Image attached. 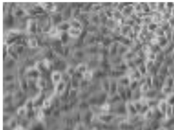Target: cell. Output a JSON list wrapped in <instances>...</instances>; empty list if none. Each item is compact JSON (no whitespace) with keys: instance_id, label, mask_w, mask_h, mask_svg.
<instances>
[{"instance_id":"6da1fadb","label":"cell","mask_w":174,"mask_h":130,"mask_svg":"<svg viewBox=\"0 0 174 130\" xmlns=\"http://www.w3.org/2000/svg\"><path fill=\"white\" fill-rule=\"evenodd\" d=\"M26 37L36 36L38 33V25L36 18H30L28 19L25 30Z\"/></svg>"},{"instance_id":"7a4b0ae2","label":"cell","mask_w":174,"mask_h":130,"mask_svg":"<svg viewBox=\"0 0 174 130\" xmlns=\"http://www.w3.org/2000/svg\"><path fill=\"white\" fill-rule=\"evenodd\" d=\"M18 61L8 56L3 60V72H17Z\"/></svg>"},{"instance_id":"3957f363","label":"cell","mask_w":174,"mask_h":130,"mask_svg":"<svg viewBox=\"0 0 174 130\" xmlns=\"http://www.w3.org/2000/svg\"><path fill=\"white\" fill-rule=\"evenodd\" d=\"M15 23V18L11 12L3 14V27L4 31L14 28Z\"/></svg>"},{"instance_id":"277c9868","label":"cell","mask_w":174,"mask_h":130,"mask_svg":"<svg viewBox=\"0 0 174 130\" xmlns=\"http://www.w3.org/2000/svg\"><path fill=\"white\" fill-rule=\"evenodd\" d=\"M71 57L74 60L78 63L85 62L88 56L85 52L84 48H78V49H73Z\"/></svg>"},{"instance_id":"5b68a950","label":"cell","mask_w":174,"mask_h":130,"mask_svg":"<svg viewBox=\"0 0 174 130\" xmlns=\"http://www.w3.org/2000/svg\"><path fill=\"white\" fill-rule=\"evenodd\" d=\"M70 82L66 83L63 81H61L60 82L58 83L55 86H54V94L56 95L60 96L61 95H63L66 91H67L68 89H70Z\"/></svg>"},{"instance_id":"8992f818","label":"cell","mask_w":174,"mask_h":130,"mask_svg":"<svg viewBox=\"0 0 174 130\" xmlns=\"http://www.w3.org/2000/svg\"><path fill=\"white\" fill-rule=\"evenodd\" d=\"M97 34L92 33H89L87 31V33L85 38L83 40V43L85 46H89V45H92L94 44H96L98 43L97 41Z\"/></svg>"},{"instance_id":"52a82bcc","label":"cell","mask_w":174,"mask_h":130,"mask_svg":"<svg viewBox=\"0 0 174 130\" xmlns=\"http://www.w3.org/2000/svg\"><path fill=\"white\" fill-rule=\"evenodd\" d=\"M40 75H41L40 73L36 70V69L34 66H31V67H29V68H27L26 69V72H25L24 73V76L27 79H37L40 76Z\"/></svg>"},{"instance_id":"ba28073f","label":"cell","mask_w":174,"mask_h":130,"mask_svg":"<svg viewBox=\"0 0 174 130\" xmlns=\"http://www.w3.org/2000/svg\"><path fill=\"white\" fill-rule=\"evenodd\" d=\"M49 18L52 26H57L64 21L62 14L60 12H54V13L49 14Z\"/></svg>"},{"instance_id":"9c48e42d","label":"cell","mask_w":174,"mask_h":130,"mask_svg":"<svg viewBox=\"0 0 174 130\" xmlns=\"http://www.w3.org/2000/svg\"><path fill=\"white\" fill-rule=\"evenodd\" d=\"M40 46V41L36 36L27 37V47L30 49H36Z\"/></svg>"},{"instance_id":"30bf717a","label":"cell","mask_w":174,"mask_h":130,"mask_svg":"<svg viewBox=\"0 0 174 130\" xmlns=\"http://www.w3.org/2000/svg\"><path fill=\"white\" fill-rule=\"evenodd\" d=\"M46 98V96L44 91H39L34 98H32L34 103V108L42 107V103Z\"/></svg>"},{"instance_id":"8fae6325","label":"cell","mask_w":174,"mask_h":130,"mask_svg":"<svg viewBox=\"0 0 174 130\" xmlns=\"http://www.w3.org/2000/svg\"><path fill=\"white\" fill-rule=\"evenodd\" d=\"M63 81V72L60 71L53 70L50 73V82L53 86Z\"/></svg>"},{"instance_id":"7c38bea8","label":"cell","mask_w":174,"mask_h":130,"mask_svg":"<svg viewBox=\"0 0 174 130\" xmlns=\"http://www.w3.org/2000/svg\"><path fill=\"white\" fill-rule=\"evenodd\" d=\"M18 87L25 93H27L28 91V79L25 76L18 77L17 79Z\"/></svg>"},{"instance_id":"4fadbf2b","label":"cell","mask_w":174,"mask_h":130,"mask_svg":"<svg viewBox=\"0 0 174 130\" xmlns=\"http://www.w3.org/2000/svg\"><path fill=\"white\" fill-rule=\"evenodd\" d=\"M17 72H3V83H10L16 82L18 79Z\"/></svg>"},{"instance_id":"5bb4252c","label":"cell","mask_w":174,"mask_h":130,"mask_svg":"<svg viewBox=\"0 0 174 130\" xmlns=\"http://www.w3.org/2000/svg\"><path fill=\"white\" fill-rule=\"evenodd\" d=\"M82 32H83V29H78V28H74L70 27L68 30L67 33L68 36L71 39H78L81 37Z\"/></svg>"},{"instance_id":"9a60e30c","label":"cell","mask_w":174,"mask_h":130,"mask_svg":"<svg viewBox=\"0 0 174 130\" xmlns=\"http://www.w3.org/2000/svg\"><path fill=\"white\" fill-rule=\"evenodd\" d=\"M18 89V87L17 81L10 83H3V92H11V93H14V92Z\"/></svg>"},{"instance_id":"2e32d148","label":"cell","mask_w":174,"mask_h":130,"mask_svg":"<svg viewBox=\"0 0 174 130\" xmlns=\"http://www.w3.org/2000/svg\"><path fill=\"white\" fill-rule=\"evenodd\" d=\"M110 80L111 79L109 77H105L100 80L101 89L107 94H109V91Z\"/></svg>"},{"instance_id":"e0dca14e","label":"cell","mask_w":174,"mask_h":130,"mask_svg":"<svg viewBox=\"0 0 174 130\" xmlns=\"http://www.w3.org/2000/svg\"><path fill=\"white\" fill-rule=\"evenodd\" d=\"M72 9L69 6V3H68L67 6L64 8V10L61 12L62 16L64 21H69L72 18Z\"/></svg>"},{"instance_id":"ac0fdd59","label":"cell","mask_w":174,"mask_h":130,"mask_svg":"<svg viewBox=\"0 0 174 130\" xmlns=\"http://www.w3.org/2000/svg\"><path fill=\"white\" fill-rule=\"evenodd\" d=\"M91 94L92 93L87 88L86 89L78 90V99L79 100H87Z\"/></svg>"},{"instance_id":"d6986e66","label":"cell","mask_w":174,"mask_h":130,"mask_svg":"<svg viewBox=\"0 0 174 130\" xmlns=\"http://www.w3.org/2000/svg\"><path fill=\"white\" fill-rule=\"evenodd\" d=\"M76 73L82 75L83 73H85L86 71H88L89 68L88 64L84 61V62L78 63L76 66Z\"/></svg>"},{"instance_id":"ffe728a7","label":"cell","mask_w":174,"mask_h":130,"mask_svg":"<svg viewBox=\"0 0 174 130\" xmlns=\"http://www.w3.org/2000/svg\"><path fill=\"white\" fill-rule=\"evenodd\" d=\"M14 101L13 93L11 92H3V105L12 103Z\"/></svg>"},{"instance_id":"44dd1931","label":"cell","mask_w":174,"mask_h":130,"mask_svg":"<svg viewBox=\"0 0 174 130\" xmlns=\"http://www.w3.org/2000/svg\"><path fill=\"white\" fill-rule=\"evenodd\" d=\"M69 24L71 27L74 28H78L81 29H84L83 26H82V23L80 22V20L76 18H71L69 21Z\"/></svg>"},{"instance_id":"7402d4cb","label":"cell","mask_w":174,"mask_h":130,"mask_svg":"<svg viewBox=\"0 0 174 130\" xmlns=\"http://www.w3.org/2000/svg\"><path fill=\"white\" fill-rule=\"evenodd\" d=\"M82 79L87 82L90 83L94 79L93 70L89 69L88 71H86L85 73L82 75Z\"/></svg>"},{"instance_id":"603a6c76","label":"cell","mask_w":174,"mask_h":130,"mask_svg":"<svg viewBox=\"0 0 174 130\" xmlns=\"http://www.w3.org/2000/svg\"><path fill=\"white\" fill-rule=\"evenodd\" d=\"M59 38L63 46L68 45L69 44V42L70 41V37L68 36L67 32H61L59 36Z\"/></svg>"},{"instance_id":"cb8c5ba5","label":"cell","mask_w":174,"mask_h":130,"mask_svg":"<svg viewBox=\"0 0 174 130\" xmlns=\"http://www.w3.org/2000/svg\"><path fill=\"white\" fill-rule=\"evenodd\" d=\"M16 114L18 115V116L20 117L21 118H25L26 117L27 114H28V110L24 106H22L20 107H18L17 109H16Z\"/></svg>"},{"instance_id":"d4e9b609","label":"cell","mask_w":174,"mask_h":130,"mask_svg":"<svg viewBox=\"0 0 174 130\" xmlns=\"http://www.w3.org/2000/svg\"><path fill=\"white\" fill-rule=\"evenodd\" d=\"M56 27L59 29L60 32H67L69 28L70 27V26L68 21H63V22H61L59 25H58Z\"/></svg>"},{"instance_id":"484cf974","label":"cell","mask_w":174,"mask_h":130,"mask_svg":"<svg viewBox=\"0 0 174 130\" xmlns=\"http://www.w3.org/2000/svg\"><path fill=\"white\" fill-rule=\"evenodd\" d=\"M102 10H103V7L102 6V3H93V6H92V8H91L90 14H98Z\"/></svg>"},{"instance_id":"4316f807","label":"cell","mask_w":174,"mask_h":130,"mask_svg":"<svg viewBox=\"0 0 174 130\" xmlns=\"http://www.w3.org/2000/svg\"><path fill=\"white\" fill-rule=\"evenodd\" d=\"M52 97L51 98H46V99L44 100V102L42 105V108L43 109V110H48V109L53 108Z\"/></svg>"},{"instance_id":"83f0119b","label":"cell","mask_w":174,"mask_h":130,"mask_svg":"<svg viewBox=\"0 0 174 130\" xmlns=\"http://www.w3.org/2000/svg\"><path fill=\"white\" fill-rule=\"evenodd\" d=\"M24 106L26 107L28 111H32L34 110V103L32 98H28Z\"/></svg>"},{"instance_id":"f1b7e54d","label":"cell","mask_w":174,"mask_h":130,"mask_svg":"<svg viewBox=\"0 0 174 130\" xmlns=\"http://www.w3.org/2000/svg\"><path fill=\"white\" fill-rule=\"evenodd\" d=\"M64 72L68 75H69L70 77L72 78L76 73V66L73 65H68L67 68H66V69Z\"/></svg>"},{"instance_id":"f546056e","label":"cell","mask_w":174,"mask_h":130,"mask_svg":"<svg viewBox=\"0 0 174 130\" xmlns=\"http://www.w3.org/2000/svg\"><path fill=\"white\" fill-rule=\"evenodd\" d=\"M78 90L70 88L68 91V100H74L78 99Z\"/></svg>"},{"instance_id":"4dcf8cb0","label":"cell","mask_w":174,"mask_h":130,"mask_svg":"<svg viewBox=\"0 0 174 130\" xmlns=\"http://www.w3.org/2000/svg\"><path fill=\"white\" fill-rule=\"evenodd\" d=\"M93 3H84V5L81 8V12L83 14H90L91 8Z\"/></svg>"},{"instance_id":"1f68e13d","label":"cell","mask_w":174,"mask_h":130,"mask_svg":"<svg viewBox=\"0 0 174 130\" xmlns=\"http://www.w3.org/2000/svg\"><path fill=\"white\" fill-rule=\"evenodd\" d=\"M81 10L79 8H75V9H73L72 11V18H78L81 14Z\"/></svg>"}]
</instances>
